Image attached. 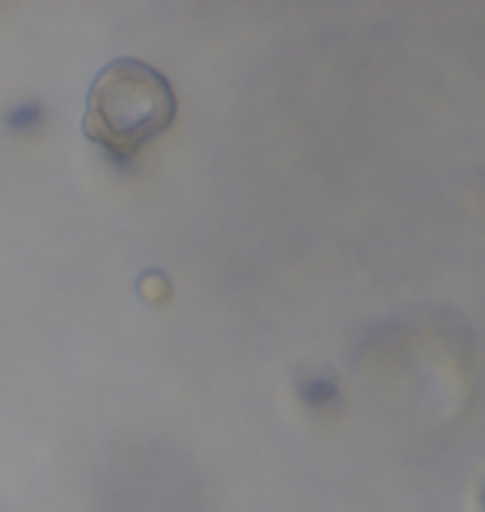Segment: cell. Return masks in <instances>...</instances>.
I'll return each instance as SVG.
<instances>
[{"instance_id":"cell-2","label":"cell","mask_w":485,"mask_h":512,"mask_svg":"<svg viewBox=\"0 0 485 512\" xmlns=\"http://www.w3.org/2000/svg\"><path fill=\"white\" fill-rule=\"evenodd\" d=\"M299 396L306 399V406H326L336 399V383L329 373H319V376H309V380L299 383Z\"/></svg>"},{"instance_id":"cell-3","label":"cell","mask_w":485,"mask_h":512,"mask_svg":"<svg viewBox=\"0 0 485 512\" xmlns=\"http://www.w3.org/2000/svg\"><path fill=\"white\" fill-rule=\"evenodd\" d=\"M37 120H40V107L27 104V107H17L14 114L7 117V124L14 127V130H30V127H37Z\"/></svg>"},{"instance_id":"cell-1","label":"cell","mask_w":485,"mask_h":512,"mask_svg":"<svg viewBox=\"0 0 485 512\" xmlns=\"http://www.w3.org/2000/svg\"><path fill=\"white\" fill-rule=\"evenodd\" d=\"M177 120V94L157 67L143 60H113L90 84L84 110V137L107 157L130 163L167 133Z\"/></svg>"}]
</instances>
